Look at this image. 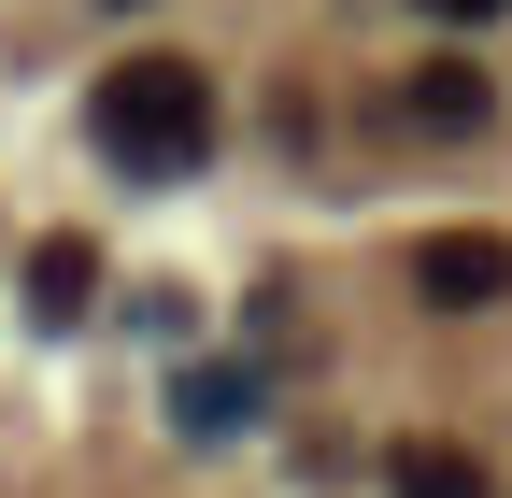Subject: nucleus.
Segmentation results:
<instances>
[{
  "label": "nucleus",
  "instance_id": "obj_7",
  "mask_svg": "<svg viewBox=\"0 0 512 498\" xmlns=\"http://www.w3.org/2000/svg\"><path fill=\"white\" fill-rule=\"evenodd\" d=\"M413 15H441V29H484V15H512V0H413Z\"/></svg>",
  "mask_w": 512,
  "mask_h": 498
},
{
  "label": "nucleus",
  "instance_id": "obj_1",
  "mask_svg": "<svg viewBox=\"0 0 512 498\" xmlns=\"http://www.w3.org/2000/svg\"><path fill=\"white\" fill-rule=\"evenodd\" d=\"M86 129H100V157H114V171L185 185V171L214 157L228 100H214V72H200V57H114V72H100V100H86Z\"/></svg>",
  "mask_w": 512,
  "mask_h": 498
},
{
  "label": "nucleus",
  "instance_id": "obj_4",
  "mask_svg": "<svg viewBox=\"0 0 512 498\" xmlns=\"http://www.w3.org/2000/svg\"><path fill=\"white\" fill-rule=\"evenodd\" d=\"M86 299H100V242H86V228H43V242H29V314L72 328Z\"/></svg>",
  "mask_w": 512,
  "mask_h": 498
},
{
  "label": "nucleus",
  "instance_id": "obj_6",
  "mask_svg": "<svg viewBox=\"0 0 512 498\" xmlns=\"http://www.w3.org/2000/svg\"><path fill=\"white\" fill-rule=\"evenodd\" d=\"M171 427L228 442V427H256V385H242V370H185V385H171Z\"/></svg>",
  "mask_w": 512,
  "mask_h": 498
},
{
  "label": "nucleus",
  "instance_id": "obj_3",
  "mask_svg": "<svg viewBox=\"0 0 512 498\" xmlns=\"http://www.w3.org/2000/svg\"><path fill=\"white\" fill-rule=\"evenodd\" d=\"M413 299H427V314H498V299H512V242H498V228L413 242Z\"/></svg>",
  "mask_w": 512,
  "mask_h": 498
},
{
  "label": "nucleus",
  "instance_id": "obj_2",
  "mask_svg": "<svg viewBox=\"0 0 512 498\" xmlns=\"http://www.w3.org/2000/svg\"><path fill=\"white\" fill-rule=\"evenodd\" d=\"M384 129H413V143H470V129H498V72H484V57H413V72L384 86Z\"/></svg>",
  "mask_w": 512,
  "mask_h": 498
},
{
  "label": "nucleus",
  "instance_id": "obj_5",
  "mask_svg": "<svg viewBox=\"0 0 512 498\" xmlns=\"http://www.w3.org/2000/svg\"><path fill=\"white\" fill-rule=\"evenodd\" d=\"M384 498H484V456L470 442H399L384 456Z\"/></svg>",
  "mask_w": 512,
  "mask_h": 498
}]
</instances>
